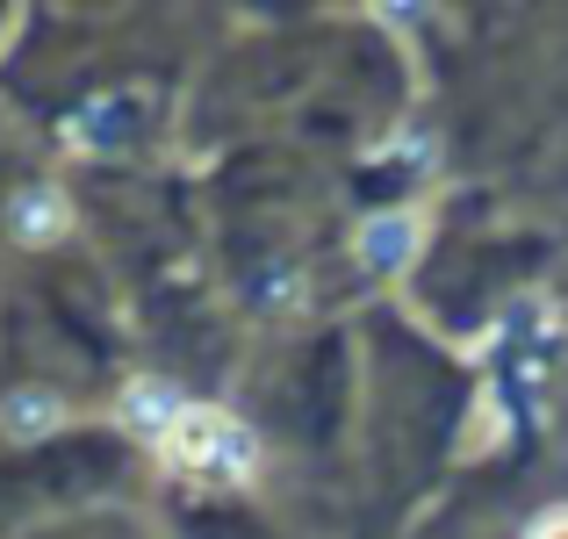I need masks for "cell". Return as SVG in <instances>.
<instances>
[{
	"mask_svg": "<svg viewBox=\"0 0 568 539\" xmlns=\"http://www.w3.org/2000/svg\"><path fill=\"white\" fill-rule=\"evenodd\" d=\"M159 454H166L173 475L216 482V489L252 482V468H260V439H252L231 410H209V403H187V410L173 417V431L159 439Z\"/></svg>",
	"mask_w": 568,
	"mask_h": 539,
	"instance_id": "6da1fadb",
	"label": "cell"
},
{
	"mask_svg": "<svg viewBox=\"0 0 568 539\" xmlns=\"http://www.w3.org/2000/svg\"><path fill=\"white\" fill-rule=\"evenodd\" d=\"M8 231L22 237V245H58V237L72 231L65 194H58V187H22V194L8 202Z\"/></svg>",
	"mask_w": 568,
	"mask_h": 539,
	"instance_id": "7a4b0ae2",
	"label": "cell"
},
{
	"mask_svg": "<svg viewBox=\"0 0 568 539\" xmlns=\"http://www.w3.org/2000/svg\"><path fill=\"white\" fill-rule=\"evenodd\" d=\"M181 410H187L181 388L159 382V374H144V382H130V388H123V425H130V431H144V439H166Z\"/></svg>",
	"mask_w": 568,
	"mask_h": 539,
	"instance_id": "3957f363",
	"label": "cell"
},
{
	"mask_svg": "<svg viewBox=\"0 0 568 539\" xmlns=\"http://www.w3.org/2000/svg\"><path fill=\"white\" fill-rule=\"evenodd\" d=\"M410 252H417V223H410V216H375V223L361 231V260L375 266V274L410 266Z\"/></svg>",
	"mask_w": 568,
	"mask_h": 539,
	"instance_id": "277c9868",
	"label": "cell"
},
{
	"mask_svg": "<svg viewBox=\"0 0 568 539\" xmlns=\"http://www.w3.org/2000/svg\"><path fill=\"white\" fill-rule=\"evenodd\" d=\"M0 425H8V439H43V431L65 425V403H58L51 388H14L8 410H0Z\"/></svg>",
	"mask_w": 568,
	"mask_h": 539,
	"instance_id": "5b68a950",
	"label": "cell"
},
{
	"mask_svg": "<svg viewBox=\"0 0 568 539\" xmlns=\"http://www.w3.org/2000/svg\"><path fill=\"white\" fill-rule=\"evenodd\" d=\"M115 138H130V109L115 94H101L87 115H72V123H65V144H72V152H101V144H115Z\"/></svg>",
	"mask_w": 568,
	"mask_h": 539,
	"instance_id": "8992f818",
	"label": "cell"
},
{
	"mask_svg": "<svg viewBox=\"0 0 568 539\" xmlns=\"http://www.w3.org/2000/svg\"><path fill=\"white\" fill-rule=\"evenodd\" d=\"M526 539H568V504H561V511H547V518H540V526H532Z\"/></svg>",
	"mask_w": 568,
	"mask_h": 539,
	"instance_id": "52a82bcc",
	"label": "cell"
}]
</instances>
